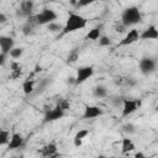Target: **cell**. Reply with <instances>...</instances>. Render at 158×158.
<instances>
[{
    "mask_svg": "<svg viewBox=\"0 0 158 158\" xmlns=\"http://www.w3.org/2000/svg\"><path fill=\"white\" fill-rule=\"evenodd\" d=\"M81 143H83V139H80V138H73V144L75 146V147H80L81 146Z\"/></svg>",
    "mask_w": 158,
    "mask_h": 158,
    "instance_id": "32",
    "label": "cell"
},
{
    "mask_svg": "<svg viewBox=\"0 0 158 158\" xmlns=\"http://www.w3.org/2000/svg\"><path fill=\"white\" fill-rule=\"evenodd\" d=\"M35 10V1L33 0H22L16 9V16L17 17H25L27 19L28 16L33 15Z\"/></svg>",
    "mask_w": 158,
    "mask_h": 158,
    "instance_id": "5",
    "label": "cell"
},
{
    "mask_svg": "<svg viewBox=\"0 0 158 158\" xmlns=\"http://www.w3.org/2000/svg\"><path fill=\"white\" fill-rule=\"evenodd\" d=\"M89 135V130H79L77 133H75V138H80V139H84L86 136Z\"/></svg>",
    "mask_w": 158,
    "mask_h": 158,
    "instance_id": "28",
    "label": "cell"
},
{
    "mask_svg": "<svg viewBox=\"0 0 158 158\" xmlns=\"http://www.w3.org/2000/svg\"><path fill=\"white\" fill-rule=\"evenodd\" d=\"M6 56L7 54H4L2 52H0V65H4L5 62H6Z\"/></svg>",
    "mask_w": 158,
    "mask_h": 158,
    "instance_id": "33",
    "label": "cell"
},
{
    "mask_svg": "<svg viewBox=\"0 0 158 158\" xmlns=\"http://www.w3.org/2000/svg\"><path fill=\"white\" fill-rule=\"evenodd\" d=\"M99 46H100V47H109V46H111V40H110V37L101 35V36L99 37Z\"/></svg>",
    "mask_w": 158,
    "mask_h": 158,
    "instance_id": "24",
    "label": "cell"
},
{
    "mask_svg": "<svg viewBox=\"0 0 158 158\" xmlns=\"http://www.w3.org/2000/svg\"><path fill=\"white\" fill-rule=\"evenodd\" d=\"M38 153H40L41 156H43V157H49V158H54V157H58V156H59V153L57 152V146H56V143H48V144L43 146V147L38 151Z\"/></svg>",
    "mask_w": 158,
    "mask_h": 158,
    "instance_id": "14",
    "label": "cell"
},
{
    "mask_svg": "<svg viewBox=\"0 0 158 158\" xmlns=\"http://www.w3.org/2000/svg\"><path fill=\"white\" fill-rule=\"evenodd\" d=\"M10 139V133L7 130H0V146L7 144Z\"/></svg>",
    "mask_w": 158,
    "mask_h": 158,
    "instance_id": "21",
    "label": "cell"
},
{
    "mask_svg": "<svg viewBox=\"0 0 158 158\" xmlns=\"http://www.w3.org/2000/svg\"><path fill=\"white\" fill-rule=\"evenodd\" d=\"M139 40V32H138V30H136V28H132V30H130L127 33H126V36L116 44V47H125V46H130V44H132V43H135V42H137Z\"/></svg>",
    "mask_w": 158,
    "mask_h": 158,
    "instance_id": "8",
    "label": "cell"
},
{
    "mask_svg": "<svg viewBox=\"0 0 158 158\" xmlns=\"http://www.w3.org/2000/svg\"><path fill=\"white\" fill-rule=\"evenodd\" d=\"M125 28H126V27H125V26H123V25L121 23L120 26L117 25V26L115 27V31H116V32H120V33H121V32H123V31H125Z\"/></svg>",
    "mask_w": 158,
    "mask_h": 158,
    "instance_id": "34",
    "label": "cell"
},
{
    "mask_svg": "<svg viewBox=\"0 0 158 158\" xmlns=\"http://www.w3.org/2000/svg\"><path fill=\"white\" fill-rule=\"evenodd\" d=\"M139 72L143 75H149L156 72L157 68V60L152 57H144L139 60Z\"/></svg>",
    "mask_w": 158,
    "mask_h": 158,
    "instance_id": "6",
    "label": "cell"
},
{
    "mask_svg": "<svg viewBox=\"0 0 158 158\" xmlns=\"http://www.w3.org/2000/svg\"><path fill=\"white\" fill-rule=\"evenodd\" d=\"M102 115V110L99 107V106H95V105H88L85 106L84 109V112H83V118H95V117H99Z\"/></svg>",
    "mask_w": 158,
    "mask_h": 158,
    "instance_id": "11",
    "label": "cell"
},
{
    "mask_svg": "<svg viewBox=\"0 0 158 158\" xmlns=\"http://www.w3.org/2000/svg\"><path fill=\"white\" fill-rule=\"evenodd\" d=\"M157 38H158V30H157L156 25L148 26L146 30H143V31L139 33V40H142V41L157 40Z\"/></svg>",
    "mask_w": 158,
    "mask_h": 158,
    "instance_id": "10",
    "label": "cell"
},
{
    "mask_svg": "<svg viewBox=\"0 0 158 158\" xmlns=\"http://www.w3.org/2000/svg\"><path fill=\"white\" fill-rule=\"evenodd\" d=\"M7 21V17H6V15H4L2 12H0V23H5Z\"/></svg>",
    "mask_w": 158,
    "mask_h": 158,
    "instance_id": "35",
    "label": "cell"
},
{
    "mask_svg": "<svg viewBox=\"0 0 158 158\" xmlns=\"http://www.w3.org/2000/svg\"><path fill=\"white\" fill-rule=\"evenodd\" d=\"M78 58H79V53H78L77 51H72V52L69 53L68 58H67V63H68V64H73V63H75V62L78 60Z\"/></svg>",
    "mask_w": 158,
    "mask_h": 158,
    "instance_id": "25",
    "label": "cell"
},
{
    "mask_svg": "<svg viewBox=\"0 0 158 158\" xmlns=\"http://www.w3.org/2000/svg\"><path fill=\"white\" fill-rule=\"evenodd\" d=\"M135 157H136V158H144L146 156H144V154H143L142 152H137V153L135 154Z\"/></svg>",
    "mask_w": 158,
    "mask_h": 158,
    "instance_id": "38",
    "label": "cell"
},
{
    "mask_svg": "<svg viewBox=\"0 0 158 158\" xmlns=\"http://www.w3.org/2000/svg\"><path fill=\"white\" fill-rule=\"evenodd\" d=\"M49 83H51V79H49V78H44V79L40 80V83H38L37 88H35V90H33V93H32L31 95L36 96V95H40V94H42V93L46 90V88H47V85H48Z\"/></svg>",
    "mask_w": 158,
    "mask_h": 158,
    "instance_id": "17",
    "label": "cell"
},
{
    "mask_svg": "<svg viewBox=\"0 0 158 158\" xmlns=\"http://www.w3.org/2000/svg\"><path fill=\"white\" fill-rule=\"evenodd\" d=\"M57 106H58L60 110L67 111V110L70 107V102H69L67 99H59V100L57 101Z\"/></svg>",
    "mask_w": 158,
    "mask_h": 158,
    "instance_id": "23",
    "label": "cell"
},
{
    "mask_svg": "<svg viewBox=\"0 0 158 158\" xmlns=\"http://www.w3.org/2000/svg\"><path fill=\"white\" fill-rule=\"evenodd\" d=\"M47 28H48L49 32H59V31H62L63 25H62V23H58V22H56V21H53V22H51V23L47 25Z\"/></svg>",
    "mask_w": 158,
    "mask_h": 158,
    "instance_id": "22",
    "label": "cell"
},
{
    "mask_svg": "<svg viewBox=\"0 0 158 158\" xmlns=\"http://www.w3.org/2000/svg\"><path fill=\"white\" fill-rule=\"evenodd\" d=\"M101 30H102V25H98L95 27H93L91 30H89V32L85 36V40H90V41H96L99 40V37L101 36Z\"/></svg>",
    "mask_w": 158,
    "mask_h": 158,
    "instance_id": "16",
    "label": "cell"
},
{
    "mask_svg": "<svg viewBox=\"0 0 158 158\" xmlns=\"http://www.w3.org/2000/svg\"><path fill=\"white\" fill-rule=\"evenodd\" d=\"M35 90V80L33 79H26L22 83V91L25 95H31Z\"/></svg>",
    "mask_w": 158,
    "mask_h": 158,
    "instance_id": "18",
    "label": "cell"
},
{
    "mask_svg": "<svg viewBox=\"0 0 158 158\" xmlns=\"http://www.w3.org/2000/svg\"><path fill=\"white\" fill-rule=\"evenodd\" d=\"M58 17L57 12L49 7H44L41 10V12L36 14L35 15V19H36V23L37 26H43V25H48L53 21H56Z\"/></svg>",
    "mask_w": 158,
    "mask_h": 158,
    "instance_id": "3",
    "label": "cell"
},
{
    "mask_svg": "<svg viewBox=\"0 0 158 158\" xmlns=\"http://www.w3.org/2000/svg\"><path fill=\"white\" fill-rule=\"evenodd\" d=\"M142 21V14L137 6H128L121 14V23L127 28L138 25Z\"/></svg>",
    "mask_w": 158,
    "mask_h": 158,
    "instance_id": "2",
    "label": "cell"
},
{
    "mask_svg": "<svg viewBox=\"0 0 158 158\" xmlns=\"http://www.w3.org/2000/svg\"><path fill=\"white\" fill-rule=\"evenodd\" d=\"M86 25H88V20L85 17H83L79 14H73L72 12V14H69L65 23L63 25V28L60 31V36H64V35L83 30V28L86 27Z\"/></svg>",
    "mask_w": 158,
    "mask_h": 158,
    "instance_id": "1",
    "label": "cell"
},
{
    "mask_svg": "<svg viewBox=\"0 0 158 158\" xmlns=\"http://www.w3.org/2000/svg\"><path fill=\"white\" fill-rule=\"evenodd\" d=\"M68 84H75V77H69L67 80Z\"/></svg>",
    "mask_w": 158,
    "mask_h": 158,
    "instance_id": "36",
    "label": "cell"
},
{
    "mask_svg": "<svg viewBox=\"0 0 158 158\" xmlns=\"http://www.w3.org/2000/svg\"><path fill=\"white\" fill-rule=\"evenodd\" d=\"M22 53H23V48H22V47H12V48H11V51L9 52L10 57H11V58H14V59L20 58V57L22 56Z\"/></svg>",
    "mask_w": 158,
    "mask_h": 158,
    "instance_id": "20",
    "label": "cell"
},
{
    "mask_svg": "<svg viewBox=\"0 0 158 158\" xmlns=\"http://www.w3.org/2000/svg\"><path fill=\"white\" fill-rule=\"evenodd\" d=\"M122 128H123V131H125V132H127V133H130V135L136 132V126H135L133 123H130V122H128V123H126Z\"/></svg>",
    "mask_w": 158,
    "mask_h": 158,
    "instance_id": "27",
    "label": "cell"
},
{
    "mask_svg": "<svg viewBox=\"0 0 158 158\" xmlns=\"http://www.w3.org/2000/svg\"><path fill=\"white\" fill-rule=\"evenodd\" d=\"M64 112L63 110H60L58 106L53 107V109H47L46 112H44V117H43V122H52V121H56V120H59L64 116Z\"/></svg>",
    "mask_w": 158,
    "mask_h": 158,
    "instance_id": "9",
    "label": "cell"
},
{
    "mask_svg": "<svg viewBox=\"0 0 158 158\" xmlns=\"http://www.w3.org/2000/svg\"><path fill=\"white\" fill-rule=\"evenodd\" d=\"M110 102H111L115 107H118V106L122 105V98H112V99H110Z\"/></svg>",
    "mask_w": 158,
    "mask_h": 158,
    "instance_id": "29",
    "label": "cell"
},
{
    "mask_svg": "<svg viewBox=\"0 0 158 158\" xmlns=\"http://www.w3.org/2000/svg\"><path fill=\"white\" fill-rule=\"evenodd\" d=\"M70 4L75 6V5H77V0H70Z\"/></svg>",
    "mask_w": 158,
    "mask_h": 158,
    "instance_id": "39",
    "label": "cell"
},
{
    "mask_svg": "<svg viewBox=\"0 0 158 158\" xmlns=\"http://www.w3.org/2000/svg\"><path fill=\"white\" fill-rule=\"evenodd\" d=\"M141 100H135V99H126L122 98V117H127L130 115H132L135 111L138 110V107L141 106Z\"/></svg>",
    "mask_w": 158,
    "mask_h": 158,
    "instance_id": "4",
    "label": "cell"
},
{
    "mask_svg": "<svg viewBox=\"0 0 158 158\" xmlns=\"http://www.w3.org/2000/svg\"><path fill=\"white\" fill-rule=\"evenodd\" d=\"M96 0H77V7H84V6H88V5H91L94 4Z\"/></svg>",
    "mask_w": 158,
    "mask_h": 158,
    "instance_id": "26",
    "label": "cell"
},
{
    "mask_svg": "<svg viewBox=\"0 0 158 158\" xmlns=\"http://www.w3.org/2000/svg\"><path fill=\"white\" fill-rule=\"evenodd\" d=\"M94 75V68L90 65H83L77 69V75H75V85L83 84L89 78Z\"/></svg>",
    "mask_w": 158,
    "mask_h": 158,
    "instance_id": "7",
    "label": "cell"
},
{
    "mask_svg": "<svg viewBox=\"0 0 158 158\" xmlns=\"http://www.w3.org/2000/svg\"><path fill=\"white\" fill-rule=\"evenodd\" d=\"M93 94H94L95 98H99V99L106 98V96H107V89H106V86H104V85H98V86L94 88Z\"/></svg>",
    "mask_w": 158,
    "mask_h": 158,
    "instance_id": "19",
    "label": "cell"
},
{
    "mask_svg": "<svg viewBox=\"0 0 158 158\" xmlns=\"http://www.w3.org/2000/svg\"><path fill=\"white\" fill-rule=\"evenodd\" d=\"M135 148H136L135 143H133V141L131 138H128V137H123L122 138V143H121V153L122 154H127V153L132 152Z\"/></svg>",
    "mask_w": 158,
    "mask_h": 158,
    "instance_id": "15",
    "label": "cell"
},
{
    "mask_svg": "<svg viewBox=\"0 0 158 158\" xmlns=\"http://www.w3.org/2000/svg\"><path fill=\"white\" fill-rule=\"evenodd\" d=\"M10 69H11V70H20V69H22V65H21L20 63H17V62H11Z\"/></svg>",
    "mask_w": 158,
    "mask_h": 158,
    "instance_id": "30",
    "label": "cell"
},
{
    "mask_svg": "<svg viewBox=\"0 0 158 158\" xmlns=\"http://www.w3.org/2000/svg\"><path fill=\"white\" fill-rule=\"evenodd\" d=\"M23 143H25V141H23L22 136H21L20 133H16V132H15V133H12V135H11V137H10V139H9L7 149H9V151L17 149V148L22 147V146H23Z\"/></svg>",
    "mask_w": 158,
    "mask_h": 158,
    "instance_id": "13",
    "label": "cell"
},
{
    "mask_svg": "<svg viewBox=\"0 0 158 158\" xmlns=\"http://www.w3.org/2000/svg\"><path fill=\"white\" fill-rule=\"evenodd\" d=\"M125 83L128 85V86H135L137 84V80L133 79V78H128V79H125Z\"/></svg>",
    "mask_w": 158,
    "mask_h": 158,
    "instance_id": "31",
    "label": "cell"
},
{
    "mask_svg": "<svg viewBox=\"0 0 158 158\" xmlns=\"http://www.w3.org/2000/svg\"><path fill=\"white\" fill-rule=\"evenodd\" d=\"M15 47V41L10 36H0V49L4 54H9L11 48Z\"/></svg>",
    "mask_w": 158,
    "mask_h": 158,
    "instance_id": "12",
    "label": "cell"
},
{
    "mask_svg": "<svg viewBox=\"0 0 158 158\" xmlns=\"http://www.w3.org/2000/svg\"><path fill=\"white\" fill-rule=\"evenodd\" d=\"M41 70H42V67H41V65H38V64H37V65H36V67H35V70H33V73H35V74H37V73H40V72H41Z\"/></svg>",
    "mask_w": 158,
    "mask_h": 158,
    "instance_id": "37",
    "label": "cell"
}]
</instances>
